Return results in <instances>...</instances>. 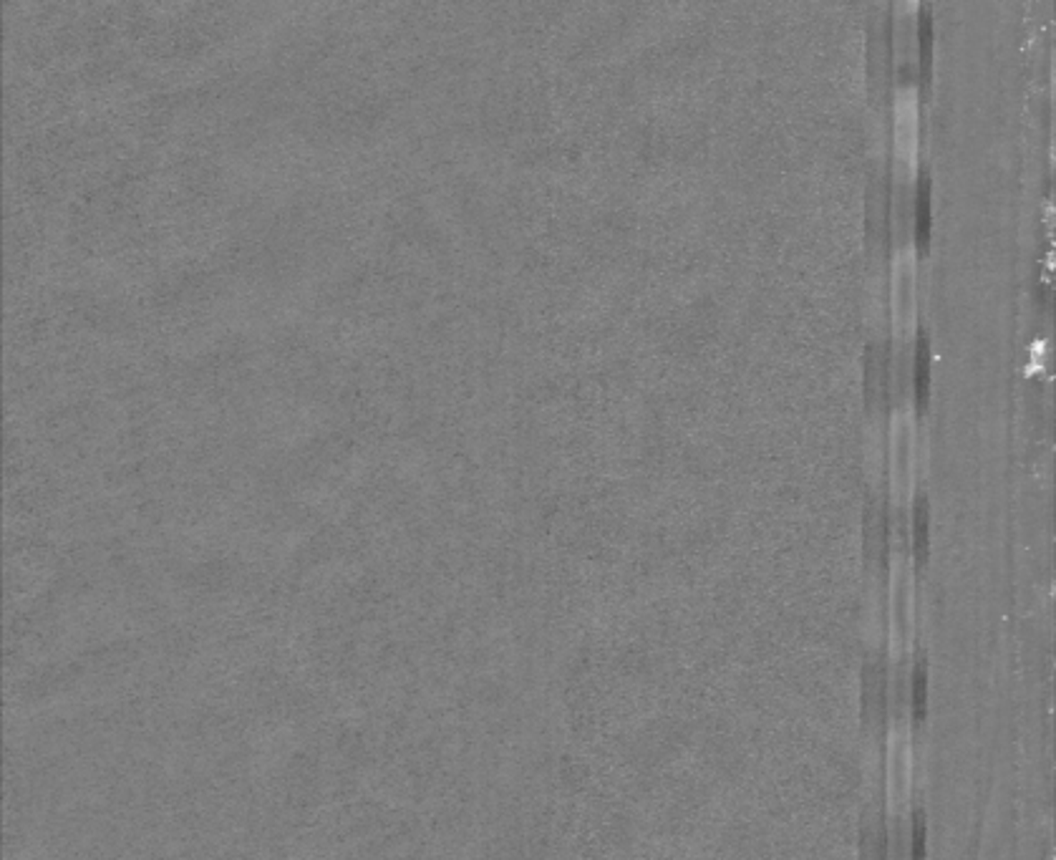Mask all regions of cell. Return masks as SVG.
Listing matches in <instances>:
<instances>
[{"mask_svg":"<svg viewBox=\"0 0 1056 860\" xmlns=\"http://www.w3.org/2000/svg\"><path fill=\"white\" fill-rule=\"evenodd\" d=\"M896 154L897 160H915L918 152V89L913 83H903L896 91Z\"/></svg>","mask_w":1056,"mask_h":860,"instance_id":"1","label":"cell"},{"mask_svg":"<svg viewBox=\"0 0 1056 860\" xmlns=\"http://www.w3.org/2000/svg\"><path fill=\"white\" fill-rule=\"evenodd\" d=\"M893 316L900 328H908L915 313V253L913 248H900L893 263V285H890Z\"/></svg>","mask_w":1056,"mask_h":860,"instance_id":"2","label":"cell"},{"mask_svg":"<svg viewBox=\"0 0 1056 860\" xmlns=\"http://www.w3.org/2000/svg\"><path fill=\"white\" fill-rule=\"evenodd\" d=\"M913 417L908 409H897L890 427V472L897 482H905L913 474Z\"/></svg>","mask_w":1056,"mask_h":860,"instance_id":"3","label":"cell"},{"mask_svg":"<svg viewBox=\"0 0 1056 860\" xmlns=\"http://www.w3.org/2000/svg\"><path fill=\"white\" fill-rule=\"evenodd\" d=\"M887 712V672L883 661H868L862 669V714L868 722H883Z\"/></svg>","mask_w":1056,"mask_h":860,"instance_id":"4","label":"cell"},{"mask_svg":"<svg viewBox=\"0 0 1056 860\" xmlns=\"http://www.w3.org/2000/svg\"><path fill=\"white\" fill-rule=\"evenodd\" d=\"M910 712H913V722L921 725L928 712V666L925 659L915 664V669L910 673Z\"/></svg>","mask_w":1056,"mask_h":860,"instance_id":"5","label":"cell"},{"mask_svg":"<svg viewBox=\"0 0 1056 860\" xmlns=\"http://www.w3.org/2000/svg\"><path fill=\"white\" fill-rule=\"evenodd\" d=\"M887 858V833L883 822L862 825V860H885Z\"/></svg>","mask_w":1056,"mask_h":860,"instance_id":"6","label":"cell"},{"mask_svg":"<svg viewBox=\"0 0 1056 860\" xmlns=\"http://www.w3.org/2000/svg\"><path fill=\"white\" fill-rule=\"evenodd\" d=\"M928 858V828H925V815L921 810L913 812V825H910V846L908 860Z\"/></svg>","mask_w":1056,"mask_h":860,"instance_id":"7","label":"cell"}]
</instances>
